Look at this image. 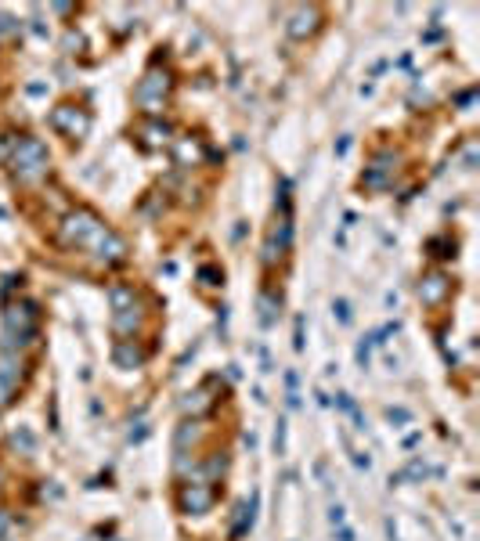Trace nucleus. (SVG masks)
Masks as SVG:
<instances>
[{"label": "nucleus", "mask_w": 480, "mask_h": 541, "mask_svg": "<svg viewBox=\"0 0 480 541\" xmlns=\"http://www.w3.org/2000/svg\"><path fill=\"white\" fill-rule=\"evenodd\" d=\"M105 224L94 217V213H87V209H76L66 217V224H62V242L66 245H91L98 249V242L105 238Z\"/></svg>", "instance_id": "f257e3e1"}, {"label": "nucleus", "mask_w": 480, "mask_h": 541, "mask_svg": "<svg viewBox=\"0 0 480 541\" xmlns=\"http://www.w3.org/2000/svg\"><path fill=\"white\" fill-rule=\"evenodd\" d=\"M11 163H15V174H18V177H37V174H44V166H47V148H44L37 138H22V141L15 145Z\"/></svg>", "instance_id": "f03ea898"}, {"label": "nucleus", "mask_w": 480, "mask_h": 541, "mask_svg": "<svg viewBox=\"0 0 480 541\" xmlns=\"http://www.w3.org/2000/svg\"><path fill=\"white\" fill-rule=\"evenodd\" d=\"M51 123L58 126V130H66L69 138H80V134L87 130V126H91V119H87L83 112H76L73 105H62V109H54Z\"/></svg>", "instance_id": "7ed1b4c3"}, {"label": "nucleus", "mask_w": 480, "mask_h": 541, "mask_svg": "<svg viewBox=\"0 0 480 541\" xmlns=\"http://www.w3.org/2000/svg\"><path fill=\"white\" fill-rule=\"evenodd\" d=\"M181 502H185L188 513H206V509L214 505V487L209 484H192V487H185Z\"/></svg>", "instance_id": "20e7f679"}, {"label": "nucleus", "mask_w": 480, "mask_h": 541, "mask_svg": "<svg viewBox=\"0 0 480 541\" xmlns=\"http://www.w3.org/2000/svg\"><path fill=\"white\" fill-rule=\"evenodd\" d=\"M152 94H166V76H159V73L144 76V83L137 87V102L141 105H152Z\"/></svg>", "instance_id": "39448f33"}, {"label": "nucleus", "mask_w": 480, "mask_h": 541, "mask_svg": "<svg viewBox=\"0 0 480 541\" xmlns=\"http://www.w3.org/2000/svg\"><path fill=\"white\" fill-rule=\"evenodd\" d=\"M448 293V281L441 278V274H430L423 285H419V296H423L426 303H441V296Z\"/></svg>", "instance_id": "423d86ee"}, {"label": "nucleus", "mask_w": 480, "mask_h": 541, "mask_svg": "<svg viewBox=\"0 0 480 541\" xmlns=\"http://www.w3.org/2000/svg\"><path fill=\"white\" fill-rule=\"evenodd\" d=\"M18 368H22V365H18V358H0V390H4V394H11Z\"/></svg>", "instance_id": "0eeeda50"}, {"label": "nucleus", "mask_w": 480, "mask_h": 541, "mask_svg": "<svg viewBox=\"0 0 480 541\" xmlns=\"http://www.w3.org/2000/svg\"><path fill=\"white\" fill-rule=\"evenodd\" d=\"M116 361H119V365H130V361L137 365V361H141V354H137V350H130L127 343H119V346H116Z\"/></svg>", "instance_id": "6e6552de"}, {"label": "nucleus", "mask_w": 480, "mask_h": 541, "mask_svg": "<svg viewBox=\"0 0 480 541\" xmlns=\"http://www.w3.org/2000/svg\"><path fill=\"white\" fill-rule=\"evenodd\" d=\"M8 523H11V520H8V513L0 509V530H8Z\"/></svg>", "instance_id": "1a4fd4ad"}]
</instances>
